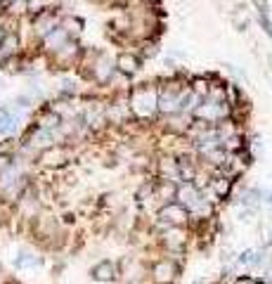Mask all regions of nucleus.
<instances>
[{
    "label": "nucleus",
    "instance_id": "1",
    "mask_svg": "<svg viewBox=\"0 0 272 284\" xmlns=\"http://www.w3.org/2000/svg\"><path fill=\"white\" fill-rule=\"evenodd\" d=\"M161 218L163 223H168V225H182L185 223V218H187V211H185V206L182 204H168V206H163L161 209Z\"/></svg>",
    "mask_w": 272,
    "mask_h": 284
},
{
    "label": "nucleus",
    "instance_id": "2",
    "mask_svg": "<svg viewBox=\"0 0 272 284\" xmlns=\"http://www.w3.org/2000/svg\"><path fill=\"white\" fill-rule=\"evenodd\" d=\"M199 199H201V192L194 187V185H182V190H180V204L182 206H199Z\"/></svg>",
    "mask_w": 272,
    "mask_h": 284
},
{
    "label": "nucleus",
    "instance_id": "3",
    "mask_svg": "<svg viewBox=\"0 0 272 284\" xmlns=\"http://www.w3.org/2000/svg\"><path fill=\"white\" fill-rule=\"evenodd\" d=\"M92 277L95 280H114V266L111 263H100L92 267Z\"/></svg>",
    "mask_w": 272,
    "mask_h": 284
},
{
    "label": "nucleus",
    "instance_id": "4",
    "mask_svg": "<svg viewBox=\"0 0 272 284\" xmlns=\"http://www.w3.org/2000/svg\"><path fill=\"white\" fill-rule=\"evenodd\" d=\"M15 50H17V36H7L0 43V53H2V57H7V54H12Z\"/></svg>",
    "mask_w": 272,
    "mask_h": 284
},
{
    "label": "nucleus",
    "instance_id": "5",
    "mask_svg": "<svg viewBox=\"0 0 272 284\" xmlns=\"http://www.w3.org/2000/svg\"><path fill=\"white\" fill-rule=\"evenodd\" d=\"M254 256H255L254 251H246V253H241V256H239V263H254L255 261Z\"/></svg>",
    "mask_w": 272,
    "mask_h": 284
},
{
    "label": "nucleus",
    "instance_id": "6",
    "mask_svg": "<svg viewBox=\"0 0 272 284\" xmlns=\"http://www.w3.org/2000/svg\"><path fill=\"white\" fill-rule=\"evenodd\" d=\"M0 5H5V0H0Z\"/></svg>",
    "mask_w": 272,
    "mask_h": 284
}]
</instances>
